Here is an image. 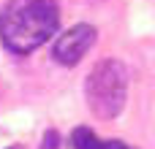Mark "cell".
Returning a JSON list of instances; mask_svg holds the SVG:
<instances>
[{
    "mask_svg": "<svg viewBox=\"0 0 155 149\" xmlns=\"http://www.w3.org/2000/svg\"><path fill=\"white\" fill-rule=\"evenodd\" d=\"M60 24L54 0H8L0 8V41L14 54H30L44 46Z\"/></svg>",
    "mask_w": 155,
    "mask_h": 149,
    "instance_id": "obj_1",
    "label": "cell"
},
{
    "mask_svg": "<svg viewBox=\"0 0 155 149\" xmlns=\"http://www.w3.org/2000/svg\"><path fill=\"white\" fill-rule=\"evenodd\" d=\"M101 138L90 130V128H76L71 133V149H98Z\"/></svg>",
    "mask_w": 155,
    "mask_h": 149,
    "instance_id": "obj_4",
    "label": "cell"
},
{
    "mask_svg": "<svg viewBox=\"0 0 155 149\" xmlns=\"http://www.w3.org/2000/svg\"><path fill=\"white\" fill-rule=\"evenodd\" d=\"M98 149H131L125 141H101V147Z\"/></svg>",
    "mask_w": 155,
    "mask_h": 149,
    "instance_id": "obj_6",
    "label": "cell"
},
{
    "mask_svg": "<svg viewBox=\"0 0 155 149\" xmlns=\"http://www.w3.org/2000/svg\"><path fill=\"white\" fill-rule=\"evenodd\" d=\"M87 109L98 119H114L128 100V71L120 60H101L84 79Z\"/></svg>",
    "mask_w": 155,
    "mask_h": 149,
    "instance_id": "obj_2",
    "label": "cell"
},
{
    "mask_svg": "<svg viewBox=\"0 0 155 149\" xmlns=\"http://www.w3.org/2000/svg\"><path fill=\"white\" fill-rule=\"evenodd\" d=\"M95 27L93 24H76V27H71V30H65L57 41H54V46H52V57L60 62V65H76L87 52H90V46L95 43Z\"/></svg>",
    "mask_w": 155,
    "mask_h": 149,
    "instance_id": "obj_3",
    "label": "cell"
},
{
    "mask_svg": "<svg viewBox=\"0 0 155 149\" xmlns=\"http://www.w3.org/2000/svg\"><path fill=\"white\" fill-rule=\"evenodd\" d=\"M57 147H60V133H57V130H46L41 149H57Z\"/></svg>",
    "mask_w": 155,
    "mask_h": 149,
    "instance_id": "obj_5",
    "label": "cell"
}]
</instances>
